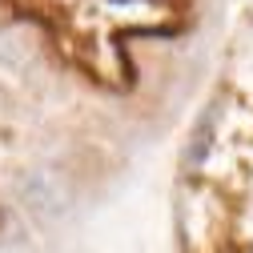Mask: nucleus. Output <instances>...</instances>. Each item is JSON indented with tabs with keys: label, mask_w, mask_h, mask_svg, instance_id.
<instances>
[{
	"label": "nucleus",
	"mask_w": 253,
	"mask_h": 253,
	"mask_svg": "<svg viewBox=\"0 0 253 253\" xmlns=\"http://www.w3.org/2000/svg\"><path fill=\"white\" fill-rule=\"evenodd\" d=\"M33 52H37V44L28 41L20 28H4V33H0V65H24Z\"/></svg>",
	"instance_id": "obj_2"
},
{
	"label": "nucleus",
	"mask_w": 253,
	"mask_h": 253,
	"mask_svg": "<svg viewBox=\"0 0 253 253\" xmlns=\"http://www.w3.org/2000/svg\"><path fill=\"white\" fill-rule=\"evenodd\" d=\"M16 201L33 213L37 221H56V217H65L69 205H73V189L69 181L60 177L56 169H24L16 173Z\"/></svg>",
	"instance_id": "obj_1"
}]
</instances>
